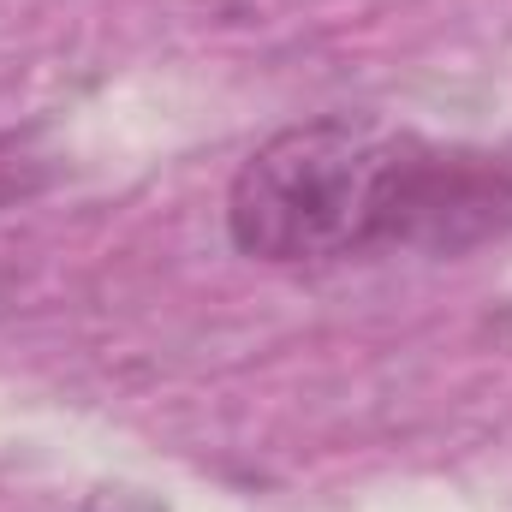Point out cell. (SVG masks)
Instances as JSON below:
<instances>
[{
	"mask_svg": "<svg viewBox=\"0 0 512 512\" xmlns=\"http://www.w3.org/2000/svg\"><path fill=\"white\" fill-rule=\"evenodd\" d=\"M227 233L262 262H334L382 245L459 251L512 233V161L352 120H310L268 137L239 167Z\"/></svg>",
	"mask_w": 512,
	"mask_h": 512,
	"instance_id": "obj_1",
	"label": "cell"
}]
</instances>
